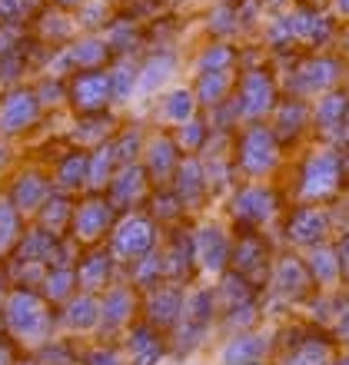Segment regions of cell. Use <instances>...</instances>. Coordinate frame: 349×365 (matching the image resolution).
I'll list each match as a JSON object with an SVG mask.
<instances>
[{
    "label": "cell",
    "instance_id": "obj_1",
    "mask_svg": "<svg viewBox=\"0 0 349 365\" xmlns=\"http://www.w3.org/2000/svg\"><path fill=\"white\" fill-rule=\"evenodd\" d=\"M40 306L34 302L30 296H17L14 299V306H10V322L20 329V332H34V326L40 322Z\"/></svg>",
    "mask_w": 349,
    "mask_h": 365
},
{
    "label": "cell",
    "instance_id": "obj_2",
    "mask_svg": "<svg viewBox=\"0 0 349 365\" xmlns=\"http://www.w3.org/2000/svg\"><path fill=\"white\" fill-rule=\"evenodd\" d=\"M17 365H37V362H17Z\"/></svg>",
    "mask_w": 349,
    "mask_h": 365
}]
</instances>
